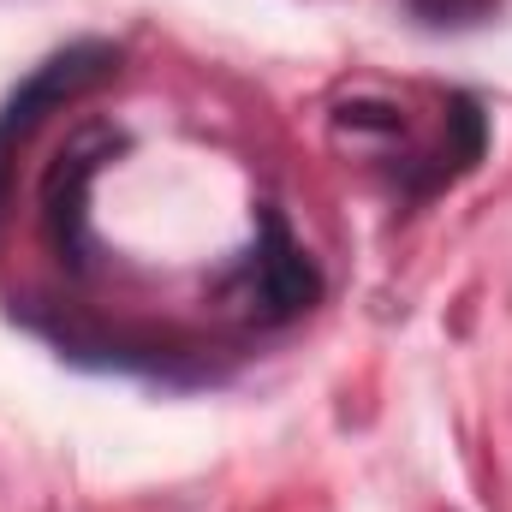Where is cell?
<instances>
[{"label": "cell", "instance_id": "6da1fadb", "mask_svg": "<svg viewBox=\"0 0 512 512\" xmlns=\"http://www.w3.org/2000/svg\"><path fill=\"white\" fill-rule=\"evenodd\" d=\"M334 131L352 137L358 149H370L387 167V179L399 185L405 203H429L435 191H447L459 173H471L489 149V114L477 96L453 90L447 96V131L441 143H417V131L405 120V108L393 102H376V96H352L340 114H334Z\"/></svg>", "mask_w": 512, "mask_h": 512}, {"label": "cell", "instance_id": "7a4b0ae2", "mask_svg": "<svg viewBox=\"0 0 512 512\" xmlns=\"http://www.w3.org/2000/svg\"><path fill=\"white\" fill-rule=\"evenodd\" d=\"M316 298H322V268L304 256V245L292 239V227L280 221V209H262L251 245L233 256L221 268V280H215L221 316L245 322V328H286Z\"/></svg>", "mask_w": 512, "mask_h": 512}, {"label": "cell", "instance_id": "3957f363", "mask_svg": "<svg viewBox=\"0 0 512 512\" xmlns=\"http://www.w3.org/2000/svg\"><path fill=\"white\" fill-rule=\"evenodd\" d=\"M120 72V48L90 36V42H72L60 48L54 60H42L0 108V209H6V173H12V155L24 149V137L48 120V108H66L78 96H90L96 84H108Z\"/></svg>", "mask_w": 512, "mask_h": 512}, {"label": "cell", "instance_id": "277c9868", "mask_svg": "<svg viewBox=\"0 0 512 512\" xmlns=\"http://www.w3.org/2000/svg\"><path fill=\"white\" fill-rule=\"evenodd\" d=\"M501 0H405V12L429 30H465V24H483L495 18Z\"/></svg>", "mask_w": 512, "mask_h": 512}]
</instances>
